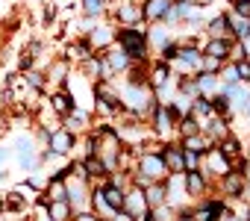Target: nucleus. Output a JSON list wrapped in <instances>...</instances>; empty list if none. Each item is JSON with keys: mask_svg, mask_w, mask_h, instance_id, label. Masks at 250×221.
I'll return each mask as SVG.
<instances>
[{"mask_svg": "<svg viewBox=\"0 0 250 221\" xmlns=\"http://www.w3.org/2000/svg\"><path fill=\"white\" fill-rule=\"evenodd\" d=\"M235 12H238L241 18H250V0H238V3H235Z\"/></svg>", "mask_w": 250, "mask_h": 221, "instance_id": "nucleus-22", "label": "nucleus"}, {"mask_svg": "<svg viewBox=\"0 0 250 221\" xmlns=\"http://www.w3.org/2000/svg\"><path fill=\"white\" fill-rule=\"evenodd\" d=\"M147 189H150V192H147V195H150L147 200H150L153 206H156V203H162V198H165V189H162V186H153V183H150Z\"/></svg>", "mask_w": 250, "mask_h": 221, "instance_id": "nucleus-19", "label": "nucleus"}, {"mask_svg": "<svg viewBox=\"0 0 250 221\" xmlns=\"http://www.w3.org/2000/svg\"><path fill=\"white\" fill-rule=\"evenodd\" d=\"M142 174H147L142 183H145V186H150L153 180H159V177L165 174V159H162V156H156V154H147V156L142 159Z\"/></svg>", "mask_w": 250, "mask_h": 221, "instance_id": "nucleus-2", "label": "nucleus"}, {"mask_svg": "<svg viewBox=\"0 0 250 221\" xmlns=\"http://www.w3.org/2000/svg\"><path fill=\"white\" fill-rule=\"evenodd\" d=\"M171 127V115H168V109H159V130H168Z\"/></svg>", "mask_w": 250, "mask_h": 221, "instance_id": "nucleus-25", "label": "nucleus"}, {"mask_svg": "<svg viewBox=\"0 0 250 221\" xmlns=\"http://www.w3.org/2000/svg\"><path fill=\"white\" fill-rule=\"evenodd\" d=\"M115 221H133V218H130V212H121V209H118V218H115Z\"/></svg>", "mask_w": 250, "mask_h": 221, "instance_id": "nucleus-29", "label": "nucleus"}, {"mask_svg": "<svg viewBox=\"0 0 250 221\" xmlns=\"http://www.w3.org/2000/svg\"><path fill=\"white\" fill-rule=\"evenodd\" d=\"M83 6H85V15H97L100 12V0H85Z\"/></svg>", "mask_w": 250, "mask_h": 221, "instance_id": "nucleus-24", "label": "nucleus"}, {"mask_svg": "<svg viewBox=\"0 0 250 221\" xmlns=\"http://www.w3.org/2000/svg\"><path fill=\"white\" fill-rule=\"evenodd\" d=\"M85 171H88V174H103V171H106V165H103L97 156H88V159H85Z\"/></svg>", "mask_w": 250, "mask_h": 221, "instance_id": "nucleus-17", "label": "nucleus"}, {"mask_svg": "<svg viewBox=\"0 0 250 221\" xmlns=\"http://www.w3.org/2000/svg\"><path fill=\"white\" fill-rule=\"evenodd\" d=\"M186 189H188V195H200V192H203V180H200L197 171H191V174L186 177Z\"/></svg>", "mask_w": 250, "mask_h": 221, "instance_id": "nucleus-13", "label": "nucleus"}, {"mask_svg": "<svg viewBox=\"0 0 250 221\" xmlns=\"http://www.w3.org/2000/svg\"><path fill=\"white\" fill-rule=\"evenodd\" d=\"M77 221H97V218H94V215H85V212H83V215H80Z\"/></svg>", "mask_w": 250, "mask_h": 221, "instance_id": "nucleus-30", "label": "nucleus"}, {"mask_svg": "<svg viewBox=\"0 0 250 221\" xmlns=\"http://www.w3.org/2000/svg\"><path fill=\"white\" fill-rule=\"evenodd\" d=\"M109 65H112V68H127V65H130V53L124 50V47H121V50H112V53H109Z\"/></svg>", "mask_w": 250, "mask_h": 221, "instance_id": "nucleus-9", "label": "nucleus"}, {"mask_svg": "<svg viewBox=\"0 0 250 221\" xmlns=\"http://www.w3.org/2000/svg\"><path fill=\"white\" fill-rule=\"evenodd\" d=\"M209 30H212V36H224V33H229V24H227V15H221L218 21H212V24H209Z\"/></svg>", "mask_w": 250, "mask_h": 221, "instance_id": "nucleus-16", "label": "nucleus"}, {"mask_svg": "<svg viewBox=\"0 0 250 221\" xmlns=\"http://www.w3.org/2000/svg\"><path fill=\"white\" fill-rule=\"evenodd\" d=\"M121 47L127 50L130 56H145V33H139V30H124L121 33Z\"/></svg>", "mask_w": 250, "mask_h": 221, "instance_id": "nucleus-1", "label": "nucleus"}, {"mask_svg": "<svg viewBox=\"0 0 250 221\" xmlns=\"http://www.w3.org/2000/svg\"><path fill=\"white\" fill-rule=\"evenodd\" d=\"M221 221H238V218H235V215H224Z\"/></svg>", "mask_w": 250, "mask_h": 221, "instance_id": "nucleus-31", "label": "nucleus"}, {"mask_svg": "<svg viewBox=\"0 0 250 221\" xmlns=\"http://www.w3.org/2000/svg\"><path fill=\"white\" fill-rule=\"evenodd\" d=\"M118 18H121L124 24H136V21H142V18H145V12H142L139 6H124V9L118 12Z\"/></svg>", "mask_w": 250, "mask_h": 221, "instance_id": "nucleus-8", "label": "nucleus"}, {"mask_svg": "<svg viewBox=\"0 0 250 221\" xmlns=\"http://www.w3.org/2000/svg\"><path fill=\"white\" fill-rule=\"evenodd\" d=\"M53 109H56V112H62V115L71 112V97L68 94H56L53 97Z\"/></svg>", "mask_w": 250, "mask_h": 221, "instance_id": "nucleus-15", "label": "nucleus"}, {"mask_svg": "<svg viewBox=\"0 0 250 221\" xmlns=\"http://www.w3.org/2000/svg\"><path fill=\"white\" fill-rule=\"evenodd\" d=\"M212 88H215V77L206 71V74H200V80H197V91H203L206 97L212 94Z\"/></svg>", "mask_w": 250, "mask_h": 221, "instance_id": "nucleus-14", "label": "nucleus"}, {"mask_svg": "<svg viewBox=\"0 0 250 221\" xmlns=\"http://www.w3.org/2000/svg\"><path fill=\"white\" fill-rule=\"evenodd\" d=\"M177 53H180V50H177V47H174V44H171V47H165V50H162V56H165V62H174V59H177Z\"/></svg>", "mask_w": 250, "mask_h": 221, "instance_id": "nucleus-27", "label": "nucleus"}, {"mask_svg": "<svg viewBox=\"0 0 250 221\" xmlns=\"http://www.w3.org/2000/svg\"><path fill=\"white\" fill-rule=\"evenodd\" d=\"M232 71H235V77H241V80H250V62H247V59H238Z\"/></svg>", "mask_w": 250, "mask_h": 221, "instance_id": "nucleus-20", "label": "nucleus"}, {"mask_svg": "<svg viewBox=\"0 0 250 221\" xmlns=\"http://www.w3.org/2000/svg\"><path fill=\"white\" fill-rule=\"evenodd\" d=\"M221 154H224L227 159H232V156H235V142H232V139H227V142H224V148H221Z\"/></svg>", "mask_w": 250, "mask_h": 221, "instance_id": "nucleus-23", "label": "nucleus"}, {"mask_svg": "<svg viewBox=\"0 0 250 221\" xmlns=\"http://www.w3.org/2000/svg\"><path fill=\"white\" fill-rule=\"evenodd\" d=\"M65 198H68V189H65L62 177H53V183L47 189V200H65Z\"/></svg>", "mask_w": 250, "mask_h": 221, "instance_id": "nucleus-6", "label": "nucleus"}, {"mask_svg": "<svg viewBox=\"0 0 250 221\" xmlns=\"http://www.w3.org/2000/svg\"><path fill=\"white\" fill-rule=\"evenodd\" d=\"M168 9H171V6H168V0H150L147 9H145V15H147V18H165Z\"/></svg>", "mask_w": 250, "mask_h": 221, "instance_id": "nucleus-7", "label": "nucleus"}, {"mask_svg": "<svg viewBox=\"0 0 250 221\" xmlns=\"http://www.w3.org/2000/svg\"><path fill=\"white\" fill-rule=\"evenodd\" d=\"M197 130H200V127H197L194 118H186V121H183V133H186V136H194Z\"/></svg>", "mask_w": 250, "mask_h": 221, "instance_id": "nucleus-21", "label": "nucleus"}, {"mask_svg": "<svg viewBox=\"0 0 250 221\" xmlns=\"http://www.w3.org/2000/svg\"><path fill=\"white\" fill-rule=\"evenodd\" d=\"M165 83V68H159L156 74H153V86H162Z\"/></svg>", "mask_w": 250, "mask_h": 221, "instance_id": "nucleus-28", "label": "nucleus"}, {"mask_svg": "<svg viewBox=\"0 0 250 221\" xmlns=\"http://www.w3.org/2000/svg\"><path fill=\"white\" fill-rule=\"evenodd\" d=\"M50 148H53V154H68L74 148V136L65 133V130H53L50 133Z\"/></svg>", "mask_w": 250, "mask_h": 221, "instance_id": "nucleus-3", "label": "nucleus"}, {"mask_svg": "<svg viewBox=\"0 0 250 221\" xmlns=\"http://www.w3.org/2000/svg\"><path fill=\"white\" fill-rule=\"evenodd\" d=\"M177 59H183V62H186V65H191V68H200V62H203V59H200V53H197L194 47H191V50H180V53H177Z\"/></svg>", "mask_w": 250, "mask_h": 221, "instance_id": "nucleus-11", "label": "nucleus"}, {"mask_svg": "<svg viewBox=\"0 0 250 221\" xmlns=\"http://www.w3.org/2000/svg\"><path fill=\"white\" fill-rule=\"evenodd\" d=\"M100 195H103V200H106L115 212H118V209H124V192H121L118 186H106Z\"/></svg>", "mask_w": 250, "mask_h": 221, "instance_id": "nucleus-4", "label": "nucleus"}, {"mask_svg": "<svg viewBox=\"0 0 250 221\" xmlns=\"http://www.w3.org/2000/svg\"><path fill=\"white\" fill-rule=\"evenodd\" d=\"M247 221H250V212H247Z\"/></svg>", "mask_w": 250, "mask_h": 221, "instance_id": "nucleus-32", "label": "nucleus"}, {"mask_svg": "<svg viewBox=\"0 0 250 221\" xmlns=\"http://www.w3.org/2000/svg\"><path fill=\"white\" fill-rule=\"evenodd\" d=\"M47 206H50V218L53 221H65L68 218V203L65 200H50Z\"/></svg>", "mask_w": 250, "mask_h": 221, "instance_id": "nucleus-10", "label": "nucleus"}, {"mask_svg": "<svg viewBox=\"0 0 250 221\" xmlns=\"http://www.w3.org/2000/svg\"><path fill=\"white\" fill-rule=\"evenodd\" d=\"M241 186H244V183H241V177L227 171V192H232V195H235V192H241Z\"/></svg>", "mask_w": 250, "mask_h": 221, "instance_id": "nucleus-18", "label": "nucleus"}, {"mask_svg": "<svg viewBox=\"0 0 250 221\" xmlns=\"http://www.w3.org/2000/svg\"><path fill=\"white\" fill-rule=\"evenodd\" d=\"M212 109H218V112H224V109H227V97L221 94V97H212V103H209Z\"/></svg>", "mask_w": 250, "mask_h": 221, "instance_id": "nucleus-26", "label": "nucleus"}, {"mask_svg": "<svg viewBox=\"0 0 250 221\" xmlns=\"http://www.w3.org/2000/svg\"><path fill=\"white\" fill-rule=\"evenodd\" d=\"M165 165H168L171 171L183 174V154H180V151H168V156H165Z\"/></svg>", "mask_w": 250, "mask_h": 221, "instance_id": "nucleus-12", "label": "nucleus"}, {"mask_svg": "<svg viewBox=\"0 0 250 221\" xmlns=\"http://www.w3.org/2000/svg\"><path fill=\"white\" fill-rule=\"evenodd\" d=\"M227 53H229V42H224V39H212L206 47V56H215V59H224Z\"/></svg>", "mask_w": 250, "mask_h": 221, "instance_id": "nucleus-5", "label": "nucleus"}]
</instances>
